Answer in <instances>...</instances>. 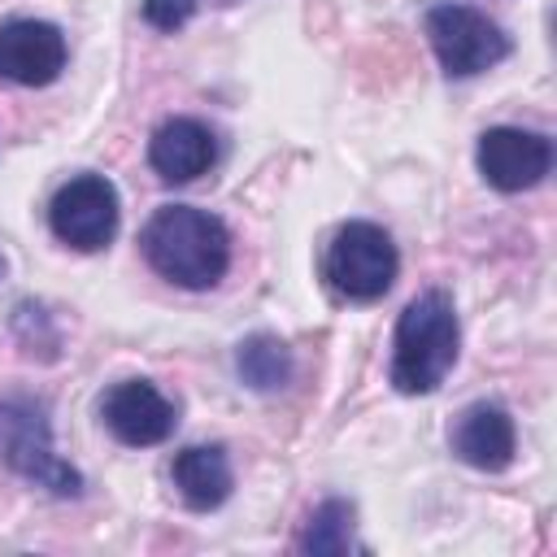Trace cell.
<instances>
[{"label": "cell", "mask_w": 557, "mask_h": 557, "mask_svg": "<svg viewBox=\"0 0 557 557\" xmlns=\"http://www.w3.org/2000/svg\"><path fill=\"white\" fill-rule=\"evenodd\" d=\"M357 513H352V505L348 500H339V496H331V500H322L313 513H309V522H305V531H300V553H313V557H339V553H352L357 548V540H352V522Z\"/></svg>", "instance_id": "5bb4252c"}, {"label": "cell", "mask_w": 557, "mask_h": 557, "mask_svg": "<svg viewBox=\"0 0 557 557\" xmlns=\"http://www.w3.org/2000/svg\"><path fill=\"white\" fill-rule=\"evenodd\" d=\"M170 479L178 487V496L191 509H218L231 496V461L222 444H187L183 453H174Z\"/></svg>", "instance_id": "7c38bea8"}, {"label": "cell", "mask_w": 557, "mask_h": 557, "mask_svg": "<svg viewBox=\"0 0 557 557\" xmlns=\"http://www.w3.org/2000/svg\"><path fill=\"white\" fill-rule=\"evenodd\" d=\"M139 248L161 278H170L174 287H187V292L218 287L231 265L226 222L196 205H161L144 222Z\"/></svg>", "instance_id": "6da1fadb"}, {"label": "cell", "mask_w": 557, "mask_h": 557, "mask_svg": "<svg viewBox=\"0 0 557 557\" xmlns=\"http://www.w3.org/2000/svg\"><path fill=\"white\" fill-rule=\"evenodd\" d=\"M474 165H479V174H483L487 187H496V191H527V187H535L548 174L553 144L540 131L492 126V131L479 135Z\"/></svg>", "instance_id": "ba28073f"}, {"label": "cell", "mask_w": 557, "mask_h": 557, "mask_svg": "<svg viewBox=\"0 0 557 557\" xmlns=\"http://www.w3.org/2000/svg\"><path fill=\"white\" fill-rule=\"evenodd\" d=\"M48 226L61 244L96 252L117 235V187L104 174H74L48 200Z\"/></svg>", "instance_id": "8992f818"}, {"label": "cell", "mask_w": 557, "mask_h": 557, "mask_svg": "<svg viewBox=\"0 0 557 557\" xmlns=\"http://www.w3.org/2000/svg\"><path fill=\"white\" fill-rule=\"evenodd\" d=\"M0 453L13 474H22L26 483H35L52 496L83 492V474L52 448V422H48L44 400H30V396L0 400Z\"/></svg>", "instance_id": "3957f363"}, {"label": "cell", "mask_w": 557, "mask_h": 557, "mask_svg": "<svg viewBox=\"0 0 557 557\" xmlns=\"http://www.w3.org/2000/svg\"><path fill=\"white\" fill-rule=\"evenodd\" d=\"M235 370L252 392H278V387L292 383L296 361H292V348L278 335H248L235 348Z\"/></svg>", "instance_id": "4fadbf2b"}, {"label": "cell", "mask_w": 557, "mask_h": 557, "mask_svg": "<svg viewBox=\"0 0 557 557\" xmlns=\"http://www.w3.org/2000/svg\"><path fill=\"white\" fill-rule=\"evenodd\" d=\"M0 274H4V257H0Z\"/></svg>", "instance_id": "2e32d148"}, {"label": "cell", "mask_w": 557, "mask_h": 557, "mask_svg": "<svg viewBox=\"0 0 557 557\" xmlns=\"http://www.w3.org/2000/svg\"><path fill=\"white\" fill-rule=\"evenodd\" d=\"M100 422L104 431L126 448H152L165 444L178 426L174 400H165L148 379H122L100 396Z\"/></svg>", "instance_id": "52a82bcc"}, {"label": "cell", "mask_w": 557, "mask_h": 557, "mask_svg": "<svg viewBox=\"0 0 557 557\" xmlns=\"http://www.w3.org/2000/svg\"><path fill=\"white\" fill-rule=\"evenodd\" d=\"M426 39L448 78H474L509 57V35L470 4H435L426 9Z\"/></svg>", "instance_id": "5b68a950"}, {"label": "cell", "mask_w": 557, "mask_h": 557, "mask_svg": "<svg viewBox=\"0 0 557 557\" xmlns=\"http://www.w3.org/2000/svg\"><path fill=\"white\" fill-rule=\"evenodd\" d=\"M457 344H461V326H457V309H453L448 292H440V287L418 292L396 318L392 387L400 396L435 392L448 379V370L457 366Z\"/></svg>", "instance_id": "7a4b0ae2"}, {"label": "cell", "mask_w": 557, "mask_h": 557, "mask_svg": "<svg viewBox=\"0 0 557 557\" xmlns=\"http://www.w3.org/2000/svg\"><path fill=\"white\" fill-rule=\"evenodd\" d=\"M448 444L453 453L474 466V470H505L513 461V448H518V435H513V418L505 405L496 400H474L466 405L457 418H453V431H448Z\"/></svg>", "instance_id": "30bf717a"}, {"label": "cell", "mask_w": 557, "mask_h": 557, "mask_svg": "<svg viewBox=\"0 0 557 557\" xmlns=\"http://www.w3.org/2000/svg\"><path fill=\"white\" fill-rule=\"evenodd\" d=\"M396 244L374 222H344L322 257V278L344 300H379L396 283Z\"/></svg>", "instance_id": "277c9868"}, {"label": "cell", "mask_w": 557, "mask_h": 557, "mask_svg": "<svg viewBox=\"0 0 557 557\" xmlns=\"http://www.w3.org/2000/svg\"><path fill=\"white\" fill-rule=\"evenodd\" d=\"M139 13L157 30H178L196 13V0H139Z\"/></svg>", "instance_id": "9a60e30c"}, {"label": "cell", "mask_w": 557, "mask_h": 557, "mask_svg": "<svg viewBox=\"0 0 557 557\" xmlns=\"http://www.w3.org/2000/svg\"><path fill=\"white\" fill-rule=\"evenodd\" d=\"M65 35L44 17H9L0 26V78L17 87H48L65 70Z\"/></svg>", "instance_id": "9c48e42d"}, {"label": "cell", "mask_w": 557, "mask_h": 557, "mask_svg": "<svg viewBox=\"0 0 557 557\" xmlns=\"http://www.w3.org/2000/svg\"><path fill=\"white\" fill-rule=\"evenodd\" d=\"M218 161V139L196 117H165L148 139V165L165 183H191Z\"/></svg>", "instance_id": "8fae6325"}]
</instances>
